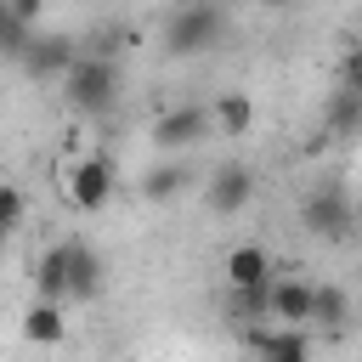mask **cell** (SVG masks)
I'll list each match as a JSON object with an SVG mask.
<instances>
[{
  "label": "cell",
  "instance_id": "cell-1",
  "mask_svg": "<svg viewBox=\"0 0 362 362\" xmlns=\"http://www.w3.org/2000/svg\"><path fill=\"white\" fill-rule=\"evenodd\" d=\"M62 96H68L74 113L102 119V113L113 107V96H119V68H113V57H107V51H79V57L68 62V74H62Z\"/></svg>",
  "mask_w": 362,
  "mask_h": 362
},
{
  "label": "cell",
  "instance_id": "cell-2",
  "mask_svg": "<svg viewBox=\"0 0 362 362\" xmlns=\"http://www.w3.org/2000/svg\"><path fill=\"white\" fill-rule=\"evenodd\" d=\"M221 28H226V17H221L215 0H187L164 23V51L170 57H204V51L221 45Z\"/></svg>",
  "mask_w": 362,
  "mask_h": 362
},
{
  "label": "cell",
  "instance_id": "cell-3",
  "mask_svg": "<svg viewBox=\"0 0 362 362\" xmlns=\"http://www.w3.org/2000/svg\"><path fill=\"white\" fill-rule=\"evenodd\" d=\"M243 351H255V356H266V362H305L311 356V334H305V322H249L243 328Z\"/></svg>",
  "mask_w": 362,
  "mask_h": 362
},
{
  "label": "cell",
  "instance_id": "cell-4",
  "mask_svg": "<svg viewBox=\"0 0 362 362\" xmlns=\"http://www.w3.org/2000/svg\"><path fill=\"white\" fill-rule=\"evenodd\" d=\"M107 198H113V158H102V153L74 158V170H68V204L79 215H96V209H107Z\"/></svg>",
  "mask_w": 362,
  "mask_h": 362
},
{
  "label": "cell",
  "instance_id": "cell-5",
  "mask_svg": "<svg viewBox=\"0 0 362 362\" xmlns=\"http://www.w3.org/2000/svg\"><path fill=\"white\" fill-rule=\"evenodd\" d=\"M204 136H209V113L198 102H181V107H170V113L153 119V147L158 153H192Z\"/></svg>",
  "mask_w": 362,
  "mask_h": 362
},
{
  "label": "cell",
  "instance_id": "cell-6",
  "mask_svg": "<svg viewBox=\"0 0 362 362\" xmlns=\"http://www.w3.org/2000/svg\"><path fill=\"white\" fill-rule=\"evenodd\" d=\"M305 226L317 232V238H328V243H339V238H351V221H356V204L339 192V187H317L311 198H305Z\"/></svg>",
  "mask_w": 362,
  "mask_h": 362
},
{
  "label": "cell",
  "instance_id": "cell-7",
  "mask_svg": "<svg viewBox=\"0 0 362 362\" xmlns=\"http://www.w3.org/2000/svg\"><path fill=\"white\" fill-rule=\"evenodd\" d=\"M74 57H79V45H74L68 34H28V45H23L17 62H23L34 79H62Z\"/></svg>",
  "mask_w": 362,
  "mask_h": 362
},
{
  "label": "cell",
  "instance_id": "cell-8",
  "mask_svg": "<svg viewBox=\"0 0 362 362\" xmlns=\"http://www.w3.org/2000/svg\"><path fill=\"white\" fill-rule=\"evenodd\" d=\"M249 198H255V175H249V164H221V170L209 175V187H204V204H209L215 215H238Z\"/></svg>",
  "mask_w": 362,
  "mask_h": 362
},
{
  "label": "cell",
  "instance_id": "cell-9",
  "mask_svg": "<svg viewBox=\"0 0 362 362\" xmlns=\"http://www.w3.org/2000/svg\"><path fill=\"white\" fill-rule=\"evenodd\" d=\"M192 187V164L181 158V153H164V164H153L147 175H141V198H153V204H170V198H181Z\"/></svg>",
  "mask_w": 362,
  "mask_h": 362
},
{
  "label": "cell",
  "instance_id": "cell-10",
  "mask_svg": "<svg viewBox=\"0 0 362 362\" xmlns=\"http://www.w3.org/2000/svg\"><path fill=\"white\" fill-rule=\"evenodd\" d=\"M226 288H249V283H272V255L260 243H238L226 249Z\"/></svg>",
  "mask_w": 362,
  "mask_h": 362
},
{
  "label": "cell",
  "instance_id": "cell-11",
  "mask_svg": "<svg viewBox=\"0 0 362 362\" xmlns=\"http://www.w3.org/2000/svg\"><path fill=\"white\" fill-rule=\"evenodd\" d=\"M102 294V255L90 243H68V300H96Z\"/></svg>",
  "mask_w": 362,
  "mask_h": 362
},
{
  "label": "cell",
  "instance_id": "cell-12",
  "mask_svg": "<svg viewBox=\"0 0 362 362\" xmlns=\"http://www.w3.org/2000/svg\"><path fill=\"white\" fill-rule=\"evenodd\" d=\"M23 334L34 339V345H62L68 339V317H62V300H34L28 311H23Z\"/></svg>",
  "mask_w": 362,
  "mask_h": 362
},
{
  "label": "cell",
  "instance_id": "cell-13",
  "mask_svg": "<svg viewBox=\"0 0 362 362\" xmlns=\"http://www.w3.org/2000/svg\"><path fill=\"white\" fill-rule=\"evenodd\" d=\"M272 317L277 322H311V283L272 277Z\"/></svg>",
  "mask_w": 362,
  "mask_h": 362
},
{
  "label": "cell",
  "instance_id": "cell-14",
  "mask_svg": "<svg viewBox=\"0 0 362 362\" xmlns=\"http://www.w3.org/2000/svg\"><path fill=\"white\" fill-rule=\"evenodd\" d=\"M226 317L232 322H272V283H249V288H226Z\"/></svg>",
  "mask_w": 362,
  "mask_h": 362
},
{
  "label": "cell",
  "instance_id": "cell-15",
  "mask_svg": "<svg viewBox=\"0 0 362 362\" xmlns=\"http://www.w3.org/2000/svg\"><path fill=\"white\" fill-rule=\"evenodd\" d=\"M322 130H328L334 141H351V136H362V90H334Z\"/></svg>",
  "mask_w": 362,
  "mask_h": 362
},
{
  "label": "cell",
  "instance_id": "cell-16",
  "mask_svg": "<svg viewBox=\"0 0 362 362\" xmlns=\"http://www.w3.org/2000/svg\"><path fill=\"white\" fill-rule=\"evenodd\" d=\"M311 322L345 328V322H351V294H345L339 283H311Z\"/></svg>",
  "mask_w": 362,
  "mask_h": 362
},
{
  "label": "cell",
  "instance_id": "cell-17",
  "mask_svg": "<svg viewBox=\"0 0 362 362\" xmlns=\"http://www.w3.org/2000/svg\"><path fill=\"white\" fill-rule=\"evenodd\" d=\"M34 288H40L45 300H68V243H57V249L40 255V266H34Z\"/></svg>",
  "mask_w": 362,
  "mask_h": 362
},
{
  "label": "cell",
  "instance_id": "cell-18",
  "mask_svg": "<svg viewBox=\"0 0 362 362\" xmlns=\"http://www.w3.org/2000/svg\"><path fill=\"white\" fill-rule=\"evenodd\" d=\"M215 124H221L226 136H243V130L255 124V102H249V90H226V96L215 102Z\"/></svg>",
  "mask_w": 362,
  "mask_h": 362
},
{
  "label": "cell",
  "instance_id": "cell-19",
  "mask_svg": "<svg viewBox=\"0 0 362 362\" xmlns=\"http://www.w3.org/2000/svg\"><path fill=\"white\" fill-rule=\"evenodd\" d=\"M23 45H28V23L0 0V57H23Z\"/></svg>",
  "mask_w": 362,
  "mask_h": 362
},
{
  "label": "cell",
  "instance_id": "cell-20",
  "mask_svg": "<svg viewBox=\"0 0 362 362\" xmlns=\"http://www.w3.org/2000/svg\"><path fill=\"white\" fill-rule=\"evenodd\" d=\"M17 226H23V192H17L11 181H0V243H6Z\"/></svg>",
  "mask_w": 362,
  "mask_h": 362
},
{
  "label": "cell",
  "instance_id": "cell-21",
  "mask_svg": "<svg viewBox=\"0 0 362 362\" xmlns=\"http://www.w3.org/2000/svg\"><path fill=\"white\" fill-rule=\"evenodd\" d=\"M339 90H362V45L345 51V62H339Z\"/></svg>",
  "mask_w": 362,
  "mask_h": 362
},
{
  "label": "cell",
  "instance_id": "cell-22",
  "mask_svg": "<svg viewBox=\"0 0 362 362\" xmlns=\"http://www.w3.org/2000/svg\"><path fill=\"white\" fill-rule=\"evenodd\" d=\"M6 6H11V11H17L23 23H28V28H34V23L45 17V6H51V0H6Z\"/></svg>",
  "mask_w": 362,
  "mask_h": 362
},
{
  "label": "cell",
  "instance_id": "cell-23",
  "mask_svg": "<svg viewBox=\"0 0 362 362\" xmlns=\"http://www.w3.org/2000/svg\"><path fill=\"white\" fill-rule=\"evenodd\" d=\"M266 6H277V11H288V6H294V0H266Z\"/></svg>",
  "mask_w": 362,
  "mask_h": 362
},
{
  "label": "cell",
  "instance_id": "cell-24",
  "mask_svg": "<svg viewBox=\"0 0 362 362\" xmlns=\"http://www.w3.org/2000/svg\"><path fill=\"white\" fill-rule=\"evenodd\" d=\"M351 232H356V238H362V209H356V221H351Z\"/></svg>",
  "mask_w": 362,
  "mask_h": 362
}]
</instances>
